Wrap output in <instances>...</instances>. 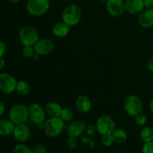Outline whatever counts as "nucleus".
Returning a JSON list of instances; mask_svg holds the SVG:
<instances>
[{
    "instance_id": "35",
    "label": "nucleus",
    "mask_w": 153,
    "mask_h": 153,
    "mask_svg": "<svg viewBox=\"0 0 153 153\" xmlns=\"http://www.w3.org/2000/svg\"><path fill=\"white\" fill-rule=\"evenodd\" d=\"M5 112V105L3 102L0 101V117L2 116Z\"/></svg>"
},
{
    "instance_id": "14",
    "label": "nucleus",
    "mask_w": 153,
    "mask_h": 153,
    "mask_svg": "<svg viewBox=\"0 0 153 153\" xmlns=\"http://www.w3.org/2000/svg\"><path fill=\"white\" fill-rule=\"evenodd\" d=\"M126 11L130 14H137L143 10L144 4L143 0H126L125 1Z\"/></svg>"
},
{
    "instance_id": "12",
    "label": "nucleus",
    "mask_w": 153,
    "mask_h": 153,
    "mask_svg": "<svg viewBox=\"0 0 153 153\" xmlns=\"http://www.w3.org/2000/svg\"><path fill=\"white\" fill-rule=\"evenodd\" d=\"M13 135L15 140L20 143H23L29 139L31 131L28 126L25 125V123L19 124V125L15 126Z\"/></svg>"
},
{
    "instance_id": "16",
    "label": "nucleus",
    "mask_w": 153,
    "mask_h": 153,
    "mask_svg": "<svg viewBox=\"0 0 153 153\" xmlns=\"http://www.w3.org/2000/svg\"><path fill=\"white\" fill-rule=\"evenodd\" d=\"M75 105H76V109L82 114L88 113L92 108V102L90 98L84 95H81L77 97Z\"/></svg>"
},
{
    "instance_id": "33",
    "label": "nucleus",
    "mask_w": 153,
    "mask_h": 153,
    "mask_svg": "<svg viewBox=\"0 0 153 153\" xmlns=\"http://www.w3.org/2000/svg\"><path fill=\"white\" fill-rule=\"evenodd\" d=\"M143 4L146 9H153V0H143Z\"/></svg>"
},
{
    "instance_id": "8",
    "label": "nucleus",
    "mask_w": 153,
    "mask_h": 153,
    "mask_svg": "<svg viewBox=\"0 0 153 153\" xmlns=\"http://www.w3.org/2000/svg\"><path fill=\"white\" fill-rule=\"evenodd\" d=\"M28 108V118L35 124L44 123L46 120V112L45 108L42 107L38 103L30 105Z\"/></svg>"
},
{
    "instance_id": "32",
    "label": "nucleus",
    "mask_w": 153,
    "mask_h": 153,
    "mask_svg": "<svg viewBox=\"0 0 153 153\" xmlns=\"http://www.w3.org/2000/svg\"><path fill=\"white\" fill-rule=\"evenodd\" d=\"M6 52V45L3 41L0 40V58H2Z\"/></svg>"
},
{
    "instance_id": "5",
    "label": "nucleus",
    "mask_w": 153,
    "mask_h": 153,
    "mask_svg": "<svg viewBox=\"0 0 153 153\" xmlns=\"http://www.w3.org/2000/svg\"><path fill=\"white\" fill-rule=\"evenodd\" d=\"M50 7L49 0H28L26 9L28 13L34 16L44 15Z\"/></svg>"
},
{
    "instance_id": "15",
    "label": "nucleus",
    "mask_w": 153,
    "mask_h": 153,
    "mask_svg": "<svg viewBox=\"0 0 153 153\" xmlns=\"http://www.w3.org/2000/svg\"><path fill=\"white\" fill-rule=\"evenodd\" d=\"M139 24L144 28L153 27V9H146L140 13L138 16Z\"/></svg>"
},
{
    "instance_id": "34",
    "label": "nucleus",
    "mask_w": 153,
    "mask_h": 153,
    "mask_svg": "<svg viewBox=\"0 0 153 153\" xmlns=\"http://www.w3.org/2000/svg\"><path fill=\"white\" fill-rule=\"evenodd\" d=\"M146 67H147L148 70L150 72L153 73V57L151 58L150 59H149V61H147V64H146Z\"/></svg>"
},
{
    "instance_id": "39",
    "label": "nucleus",
    "mask_w": 153,
    "mask_h": 153,
    "mask_svg": "<svg viewBox=\"0 0 153 153\" xmlns=\"http://www.w3.org/2000/svg\"><path fill=\"white\" fill-rule=\"evenodd\" d=\"M7 1H8L10 3H12V4H16V3H18L19 2V1H21L22 0H7Z\"/></svg>"
},
{
    "instance_id": "2",
    "label": "nucleus",
    "mask_w": 153,
    "mask_h": 153,
    "mask_svg": "<svg viewBox=\"0 0 153 153\" xmlns=\"http://www.w3.org/2000/svg\"><path fill=\"white\" fill-rule=\"evenodd\" d=\"M64 121L61 117H49L44 123V132L50 137H56L62 133Z\"/></svg>"
},
{
    "instance_id": "28",
    "label": "nucleus",
    "mask_w": 153,
    "mask_h": 153,
    "mask_svg": "<svg viewBox=\"0 0 153 153\" xmlns=\"http://www.w3.org/2000/svg\"><path fill=\"white\" fill-rule=\"evenodd\" d=\"M67 146H68L70 149H76V146H77L78 145L77 137H69V138L67 139Z\"/></svg>"
},
{
    "instance_id": "17",
    "label": "nucleus",
    "mask_w": 153,
    "mask_h": 153,
    "mask_svg": "<svg viewBox=\"0 0 153 153\" xmlns=\"http://www.w3.org/2000/svg\"><path fill=\"white\" fill-rule=\"evenodd\" d=\"M63 108L59 103L56 102H49L45 105L46 114L49 117H60Z\"/></svg>"
},
{
    "instance_id": "22",
    "label": "nucleus",
    "mask_w": 153,
    "mask_h": 153,
    "mask_svg": "<svg viewBox=\"0 0 153 153\" xmlns=\"http://www.w3.org/2000/svg\"><path fill=\"white\" fill-rule=\"evenodd\" d=\"M140 136L141 140L144 143L153 141V129L149 126L143 127L140 131Z\"/></svg>"
},
{
    "instance_id": "25",
    "label": "nucleus",
    "mask_w": 153,
    "mask_h": 153,
    "mask_svg": "<svg viewBox=\"0 0 153 153\" xmlns=\"http://www.w3.org/2000/svg\"><path fill=\"white\" fill-rule=\"evenodd\" d=\"M134 117V122L139 126H144L147 123V117L143 113L140 112V113L137 114V115Z\"/></svg>"
},
{
    "instance_id": "3",
    "label": "nucleus",
    "mask_w": 153,
    "mask_h": 153,
    "mask_svg": "<svg viewBox=\"0 0 153 153\" xmlns=\"http://www.w3.org/2000/svg\"><path fill=\"white\" fill-rule=\"evenodd\" d=\"M8 117L15 125L25 123L28 118V107L21 103L13 105L9 111Z\"/></svg>"
},
{
    "instance_id": "1",
    "label": "nucleus",
    "mask_w": 153,
    "mask_h": 153,
    "mask_svg": "<svg viewBox=\"0 0 153 153\" xmlns=\"http://www.w3.org/2000/svg\"><path fill=\"white\" fill-rule=\"evenodd\" d=\"M82 18V10L78 5L74 4L66 6L61 13V19L64 22L70 27L76 26Z\"/></svg>"
},
{
    "instance_id": "4",
    "label": "nucleus",
    "mask_w": 153,
    "mask_h": 153,
    "mask_svg": "<svg viewBox=\"0 0 153 153\" xmlns=\"http://www.w3.org/2000/svg\"><path fill=\"white\" fill-rule=\"evenodd\" d=\"M19 38L24 46H34L40 40V36L38 31L35 28L32 26L25 25L19 30Z\"/></svg>"
},
{
    "instance_id": "9",
    "label": "nucleus",
    "mask_w": 153,
    "mask_h": 153,
    "mask_svg": "<svg viewBox=\"0 0 153 153\" xmlns=\"http://www.w3.org/2000/svg\"><path fill=\"white\" fill-rule=\"evenodd\" d=\"M17 81L14 76L7 73H0V91L5 94H10L16 91Z\"/></svg>"
},
{
    "instance_id": "40",
    "label": "nucleus",
    "mask_w": 153,
    "mask_h": 153,
    "mask_svg": "<svg viewBox=\"0 0 153 153\" xmlns=\"http://www.w3.org/2000/svg\"><path fill=\"white\" fill-rule=\"evenodd\" d=\"M99 1H103V2H104V1H105V2H106V1H107L108 0H99Z\"/></svg>"
},
{
    "instance_id": "24",
    "label": "nucleus",
    "mask_w": 153,
    "mask_h": 153,
    "mask_svg": "<svg viewBox=\"0 0 153 153\" xmlns=\"http://www.w3.org/2000/svg\"><path fill=\"white\" fill-rule=\"evenodd\" d=\"M13 153H32V149L24 143H19L14 146Z\"/></svg>"
},
{
    "instance_id": "36",
    "label": "nucleus",
    "mask_w": 153,
    "mask_h": 153,
    "mask_svg": "<svg viewBox=\"0 0 153 153\" xmlns=\"http://www.w3.org/2000/svg\"><path fill=\"white\" fill-rule=\"evenodd\" d=\"M40 55H39V54H37V52H34V54L33 55V56L31 57V59L33 60V61H37V60L40 58Z\"/></svg>"
},
{
    "instance_id": "30",
    "label": "nucleus",
    "mask_w": 153,
    "mask_h": 153,
    "mask_svg": "<svg viewBox=\"0 0 153 153\" xmlns=\"http://www.w3.org/2000/svg\"><path fill=\"white\" fill-rule=\"evenodd\" d=\"M32 153H46V149L43 145L37 144L32 147Z\"/></svg>"
},
{
    "instance_id": "27",
    "label": "nucleus",
    "mask_w": 153,
    "mask_h": 153,
    "mask_svg": "<svg viewBox=\"0 0 153 153\" xmlns=\"http://www.w3.org/2000/svg\"><path fill=\"white\" fill-rule=\"evenodd\" d=\"M102 143L105 146H107V147L111 146L114 143L111 135V134L110 135H103L102 137Z\"/></svg>"
},
{
    "instance_id": "41",
    "label": "nucleus",
    "mask_w": 153,
    "mask_h": 153,
    "mask_svg": "<svg viewBox=\"0 0 153 153\" xmlns=\"http://www.w3.org/2000/svg\"><path fill=\"white\" fill-rule=\"evenodd\" d=\"M64 1H73V0H64Z\"/></svg>"
},
{
    "instance_id": "18",
    "label": "nucleus",
    "mask_w": 153,
    "mask_h": 153,
    "mask_svg": "<svg viewBox=\"0 0 153 153\" xmlns=\"http://www.w3.org/2000/svg\"><path fill=\"white\" fill-rule=\"evenodd\" d=\"M70 28L71 27L69 26L67 24H66L63 21L57 22L52 27V33L55 37H64L68 35L70 31Z\"/></svg>"
},
{
    "instance_id": "26",
    "label": "nucleus",
    "mask_w": 153,
    "mask_h": 153,
    "mask_svg": "<svg viewBox=\"0 0 153 153\" xmlns=\"http://www.w3.org/2000/svg\"><path fill=\"white\" fill-rule=\"evenodd\" d=\"M22 55L25 58H31L35 52L34 46H25L22 48Z\"/></svg>"
},
{
    "instance_id": "7",
    "label": "nucleus",
    "mask_w": 153,
    "mask_h": 153,
    "mask_svg": "<svg viewBox=\"0 0 153 153\" xmlns=\"http://www.w3.org/2000/svg\"><path fill=\"white\" fill-rule=\"evenodd\" d=\"M124 110L128 115L134 117L142 112L143 103L141 100L136 95H130L124 102Z\"/></svg>"
},
{
    "instance_id": "13",
    "label": "nucleus",
    "mask_w": 153,
    "mask_h": 153,
    "mask_svg": "<svg viewBox=\"0 0 153 153\" xmlns=\"http://www.w3.org/2000/svg\"><path fill=\"white\" fill-rule=\"evenodd\" d=\"M86 123L82 120H77L67 127V134L69 137H78L82 135L86 129Z\"/></svg>"
},
{
    "instance_id": "23",
    "label": "nucleus",
    "mask_w": 153,
    "mask_h": 153,
    "mask_svg": "<svg viewBox=\"0 0 153 153\" xmlns=\"http://www.w3.org/2000/svg\"><path fill=\"white\" fill-rule=\"evenodd\" d=\"M60 117L64 121L69 122V121H71L73 119V117H74V113L69 108H64L62 109V111H61Z\"/></svg>"
},
{
    "instance_id": "10",
    "label": "nucleus",
    "mask_w": 153,
    "mask_h": 153,
    "mask_svg": "<svg viewBox=\"0 0 153 153\" xmlns=\"http://www.w3.org/2000/svg\"><path fill=\"white\" fill-rule=\"evenodd\" d=\"M106 10L111 16L118 17L123 15L125 8L124 0H108L106 1Z\"/></svg>"
},
{
    "instance_id": "6",
    "label": "nucleus",
    "mask_w": 153,
    "mask_h": 153,
    "mask_svg": "<svg viewBox=\"0 0 153 153\" xmlns=\"http://www.w3.org/2000/svg\"><path fill=\"white\" fill-rule=\"evenodd\" d=\"M97 130L102 136L110 135L115 129V122L109 115H102L97 119L96 122Z\"/></svg>"
},
{
    "instance_id": "38",
    "label": "nucleus",
    "mask_w": 153,
    "mask_h": 153,
    "mask_svg": "<svg viewBox=\"0 0 153 153\" xmlns=\"http://www.w3.org/2000/svg\"><path fill=\"white\" fill-rule=\"evenodd\" d=\"M149 110H150L151 113L153 114V98L151 100L150 103H149Z\"/></svg>"
},
{
    "instance_id": "20",
    "label": "nucleus",
    "mask_w": 153,
    "mask_h": 153,
    "mask_svg": "<svg viewBox=\"0 0 153 153\" xmlns=\"http://www.w3.org/2000/svg\"><path fill=\"white\" fill-rule=\"evenodd\" d=\"M113 139L114 143H118V144H120V143H125L127 140L128 138V134L127 132L125 130L122 129V128H115L114 131L112 132V134H111Z\"/></svg>"
},
{
    "instance_id": "11",
    "label": "nucleus",
    "mask_w": 153,
    "mask_h": 153,
    "mask_svg": "<svg viewBox=\"0 0 153 153\" xmlns=\"http://www.w3.org/2000/svg\"><path fill=\"white\" fill-rule=\"evenodd\" d=\"M34 48L35 52L39 54L40 56H45L52 53L54 49V43L49 39H40L34 45Z\"/></svg>"
},
{
    "instance_id": "19",
    "label": "nucleus",
    "mask_w": 153,
    "mask_h": 153,
    "mask_svg": "<svg viewBox=\"0 0 153 153\" xmlns=\"http://www.w3.org/2000/svg\"><path fill=\"white\" fill-rule=\"evenodd\" d=\"M15 126L10 119L0 120V135L9 136L13 134Z\"/></svg>"
},
{
    "instance_id": "29",
    "label": "nucleus",
    "mask_w": 153,
    "mask_h": 153,
    "mask_svg": "<svg viewBox=\"0 0 153 153\" xmlns=\"http://www.w3.org/2000/svg\"><path fill=\"white\" fill-rule=\"evenodd\" d=\"M142 153H153V141L145 143L142 147Z\"/></svg>"
},
{
    "instance_id": "21",
    "label": "nucleus",
    "mask_w": 153,
    "mask_h": 153,
    "mask_svg": "<svg viewBox=\"0 0 153 153\" xmlns=\"http://www.w3.org/2000/svg\"><path fill=\"white\" fill-rule=\"evenodd\" d=\"M16 92L19 95L22 96V97H26L31 92V86L25 81H18L16 87Z\"/></svg>"
},
{
    "instance_id": "37",
    "label": "nucleus",
    "mask_w": 153,
    "mask_h": 153,
    "mask_svg": "<svg viewBox=\"0 0 153 153\" xmlns=\"http://www.w3.org/2000/svg\"><path fill=\"white\" fill-rule=\"evenodd\" d=\"M4 66H5V61H4V59L0 58V70H2L4 67Z\"/></svg>"
},
{
    "instance_id": "31",
    "label": "nucleus",
    "mask_w": 153,
    "mask_h": 153,
    "mask_svg": "<svg viewBox=\"0 0 153 153\" xmlns=\"http://www.w3.org/2000/svg\"><path fill=\"white\" fill-rule=\"evenodd\" d=\"M97 127H96V125H93V124H89V125H87L86 129H85V131L87 132V134L90 136H94L95 134L96 131H97Z\"/></svg>"
}]
</instances>
